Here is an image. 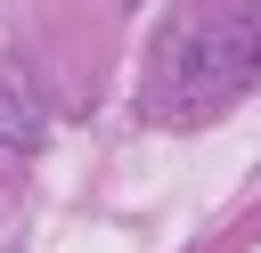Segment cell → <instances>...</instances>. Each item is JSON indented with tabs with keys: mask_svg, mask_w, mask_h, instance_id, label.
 I'll return each instance as SVG.
<instances>
[{
	"mask_svg": "<svg viewBox=\"0 0 261 253\" xmlns=\"http://www.w3.org/2000/svg\"><path fill=\"white\" fill-rule=\"evenodd\" d=\"M261 82V0H179L147 49L139 106L163 131L220 122Z\"/></svg>",
	"mask_w": 261,
	"mask_h": 253,
	"instance_id": "cell-1",
	"label": "cell"
},
{
	"mask_svg": "<svg viewBox=\"0 0 261 253\" xmlns=\"http://www.w3.org/2000/svg\"><path fill=\"white\" fill-rule=\"evenodd\" d=\"M0 147H8V155L33 147V98H24V82H16L8 65H0Z\"/></svg>",
	"mask_w": 261,
	"mask_h": 253,
	"instance_id": "cell-2",
	"label": "cell"
}]
</instances>
